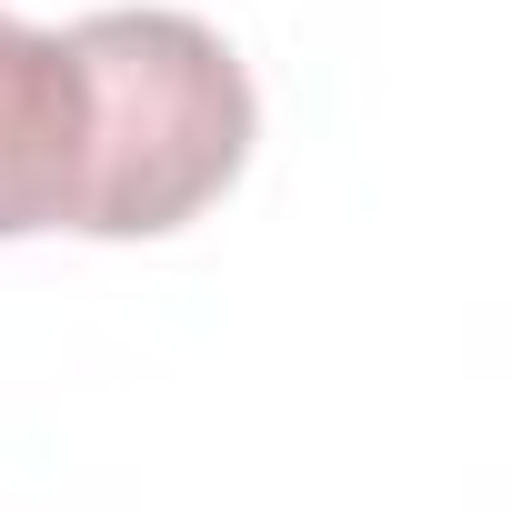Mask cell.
<instances>
[{
    "label": "cell",
    "mask_w": 512,
    "mask_h": 512,
    "mask_svg": "<svg viewBox=\"0 0 512 512\" xmlns=\"http://www.w3.org/2000/svg\"><path fill=\"white\" fill-rule=\"evenodd\" d=\"M91 201V71L71 31L0 21V241L81 231Z\"/></svg>",
    "instance_id": "obj_2"
},
{
    "label": "cell",
    "mask_w": 512,
    "mask_h": 512,
    "mask_svg": "<svg viewBox=\"0 0 512 512\" xmlns=\"http://www.w3.org/2000/svg\"><path fill=\"white\" fill-rule=\"evenodd\" d=\"M91 71V241H151L211 211L251 161V71L221 31L191 11H91L81 31Z\"/></svg>",
    "instance_id": "obj_1"
}]
</instances>
